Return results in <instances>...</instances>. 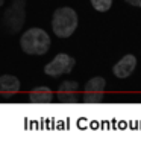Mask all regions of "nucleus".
<instances>
[{
	"label": "nucleus",
	"instance_id": "1",
	"mask_svg": "<svg viewBox=\"0 0 141 152\" xmlns=\"http://www.w3.org/2000/svg\"><path fill=\"white\" fill-rule=\"evenodd\" d=\"M79 17L78 12L70 6H61L53 11L52 15V29L53 34L59 38H68L78 29Z\"/></svg>",
	"mask_w": 141,
	"mask_h": 152
},
{
	"label": "nucleus",
	"instance_id": "2",
	"mask_svg": "<svg viewBox=\"0 0 141 152\" xmlns=\"http://www.w3.org/2000/svg\"><path fill=\"white\" fill-rule=\"evenodd\" d=\"M20 46L28 55H44L50 47V37L41 28H31L20 37Z\"/></svg>",
	"mask_w": 141,
	"mask_h": 152
},
{
	"label": "nucleus",
	"instance_id": "3",
	"mask_svg": "<svg viewBox=\"0 0 141 152\" xmlns=\"http://www.w3.org/2000/svg\"><path fill=\"white\" fill-rule=\"evenodd\" d=\"M24 20H26V0H12L11 5L5 9L2 26L9 34H17L21 31Z\"/></svg>",
	"mask_w": 141,
	"mask_h": 152
},
{
	"label": "nucleus",
	"instance_id": "4",
	"mask_svg": "<svg viewBox=\"0 0 141 152\" xmlns=\"http://www.w3.org/2000/svg\"><path fill=\"white\" fill-rule=\"evenodd\" d=\"M76 64V59L67 53H58L52 61L46 64L44 67V73L49 76H53V78H58L61 75H68L73 67Z\"/></svg>",
	"mask_w": 141,
	"mask_h": 152
},
{
	"label": "nucleus",
	"instance_id": "5",
	"mask_svg": "<svg viewBox=\"0 0 141 152\" xmlns=\"http://www.w3.org/2000/svg\"><path fill=\"white\" fill-rule=\"evenodd\" d=\"M105 87L106 81L102 76H94L84 87V96L82 100L85 104H99L105 97Z\"/></svg>",
	"mask_w": 141,
	"mask_h": 152
},
{
	"label": "nucleus",
	"instance_id": "6",
	"mask_svg": "<svg viewBox=\"0 0 141 152\" xmlns=\"http://www.w3.org/2000/svg\"><path fill=\"white\" fill-rule=\"evenodd\" d=\"M79 82L76 81H64L58 88V100L62 104H78L79 100Z\"/></svg>",
	"mask_w": 141,
	"mask_h": 152
},
{
	"label": "nucleus",
	"instance_id": "7",
	"mask_svg": "<svg viewBox=\"0 0 141 152\" xmlns=\"http://www.w3.org/2000/svg\"><path fill=\"white\" fill-rule=\"evenodd\" d=\"M135 67H137V58H135V55L127 53L118 62H115V64H114L112 73H114V76H117V78L124 79V78H127V76L132 75Z\"/></svg>",
	"mask_w": 141,
	"mask_h": 152
},
{
	"label": "nucleus",
	"instance_id": "8",
	"mask_svg": "<svg viewBox=\"0 0 141 152\" xmlns=\"http://www.w3.org/2000/svg\"><path fill=\"white\" fill-rule=\"evenodd\" d=\"M20 91V79L12 75H2L0 76V94L6 97Z\"/></svg>",
	"mask_w": 141,
	"mask_h": 152
},
{
	"label": "nucleus",
	"instance_id": "9",
	"mask_svg": "<svg viewBox=\"0 0 141 152\" xmlns=\"http://www.w3.org/2000/svg\"><path fill=\"white\" fill-rule=\"evenodd\" d=\"M53 99V93L49 87L41 85V87H35L29 93V100L32 104H50Z\"/></svg>",
	"mask_w": 141,
	"mask_h": 152
},
{
	"label": "nucleus",
	"instance_id": "10",
	"mask_svg": "<svg viewBox=\"0 0 141 152\" xmlns=\"http://www.w3.org/2000/svg\"><path fill=\"white\" fill-rule=\"evenodd\" d=\"M89 2H91V6L99 12H106L112 6V0H89Z\"/></svg>",
	"mask_w": 141,
	"mask_h": 152
},
{
	"label": "nucleus",
	"instance_id": "11",
	"mask_svg": "<svg viewBox=\"0 0 141 152\" xmlns=\"http://www.w3.org/2000/svg\"><path fill=\"white\" fill-rule=\"evenodd\" d=\"M126 3H129L131 6H137V8H141V0H124Z\"/></svg>",
	"mask_w": 141,
	"mask_h": 152
},
{
	"label": "nucleus",
	"instance_id": "12",
	"mask_svg": "<svg viewBox=\"0 0 141 152\" xmlns=\"http://www.w3.org/2000/svg\"><path fill=\"white\" fill-rule=\"evenodd\" d=\"M3 3H5V0H0V8L3 6Z\"/></svg>",
	"mask_w": 141,
	"mask_h": 152
}]
</instances>
